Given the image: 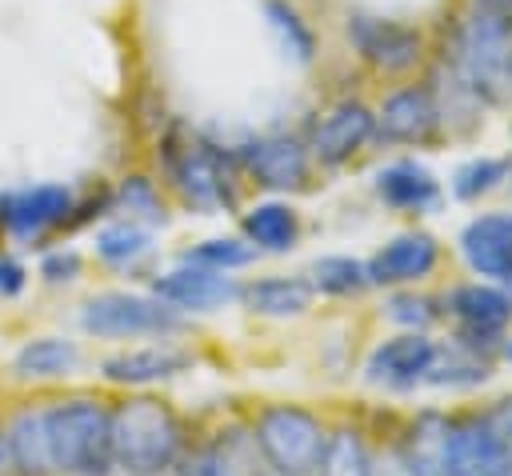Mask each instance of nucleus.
<instances>
[{
	"mask_svg": "<svg viewBox=\"0 0 512 476\" xmlns=\"http://www.w3.org/2000/svg\"><path fill=\"white\" fill-rule=\"evenodd\" d=\"M472 12H484V16H500V20H512V0H472Z\"/></svg>",
	"mask_w": 512,
	"mask_h": 476,
	"instance_id": "38",
	"label": "nucleus"
},
{
	"mask_svg": "<svg viewBox=\"0 0 512 476\" xmlns=\"http://www.w3.org/2000/svg\"><path fill=\"white\" fill-rule=\"evenodd\" d=\"M48 444L56 472L68 476H104L112 464V412L100 400H60L44 408Z\"/></svg>",
	"mask_w": 512,
	"mask_h": 476,
	"instance_id": "3",
	"label": "nucleus"
},
{
	"mask_svg": "<svg viewBox=\"0 0 512 476\" xmlns=\"http://www.w3.org/2000/svg\"><path fill=\"white\" fill-rule=\"evenodd\" d=\"M504 476H512V464H508V472H504Z\"/></svg>",
	"mask_w": 512,
	"mask_h": 476,
	"instance_id": "42",
	"label": "nucleus"
},
{
	"mask_svg": "<svg viewBox=\"0 0 512 476\" xmlns=\"http://www.w3.org/2000/svg\"><path fill=\"white\" fill-rule=\"evenodd\" d=\"M392 320H400V324H416V332H420L424 324L436 320V308H432L428 296H396V300H392Z\"/></svg>",
	"mask_w": 512,
	"mask_h": 476,
	"instance_id": "33",
	"label": "nucleus"
},
{
	"mask_svg": "<svg viewBox=\"0 0 512 476\" xmlns=\"http://www.w3.org/2000/svg\"><path fill=\"white\" fill-rule=\"evenodd\" d=\"M8 456L12 468L20 476H56V460H52V444H48V420L44 408H28L12 420L8 428Z\"/></svg>",
	"mask_w": 512,
	"mask_h": 476,
	"instance_id": "20",
	"label": "nucleus"
},
{
	"mask_svg": "<svg viewBox=\"0 0 512 476\" xmlns=\"http://www.w3.org/2000/svg\"><path fill=\"white\" fill-rule=\"evenodd\" d=\"M324 444H328V432L304 408L276 404V408L260 412V420H256V448L268 460V468H276L284 476H312Z\"/></svg>",
	"mask_w": 512,
	"mask_h": 476,
	"instance_id": "4",
	"label": "nucleus"
},
{
	"mask_svg": "<svg viewBox=\"0 0 512 476\" xmlns=\"http://www.w3.org/2000/svg\"><path fill=\"white\" fill-rule=\"evenodd\" d=\"M484 424L492 428V436L500 440V448H504V452H508V460H512V396L496 400V404L484 412Z\"/></svg>",
	"mask_w": 512,
	"mask_h": 476,
	"instance_id": "34",
	"label": "nucleus"
},
{
	"mask_svg": "<svg viewBox=\"0 0 512 476\" xmlns=\"http://www.w3.org/2000/svg\"><path fill=\"white\" fill-rule=\"evenodd\" d=\"M372 136H376V112L368 104H360V100H340V104H332L316 120L308 148H312V156L320 164H332L336 168V164L352 160Z\"/></svg>",
	"mask_w": 512,
	"mask_h": 476,
	"instance_id": "8",
	"label": "nucleus"
},
{
	"mask_svg": "<svg viewBox=\"0 0 512 476\" xmlns=\"http://www.w3.org/2000/svg\"><path fill=\"white\" fill-rule=\"evenodd\" d=\"M264 16H268V28L276 32L280 48H284L292 60L308 64V60L316 56V36H312L308 20H304L288 0H264Z\"/></svg>",
	"mask_w": 512,
	"mask_h": 476,
	"instance_id": "25",
	"label": "nucleus"
},
{
	"mask_svg": "<svg viewBox=\"0 0 512 476\" xmlns=\"http://www.w3.org/2000/svg\"><path fill=\"white\" fill-rule=\"evenodd\" d=\"M448 312L468 344H492L512 324V296L492 284H460L448 292Z\"/></svg>",
	"mask_w": 512,
	"mask_h": 476,
	"instance_id": "10",
	"label": "nucleus"
},
{
	"mask_svg": "<svg viewBox=\"0 0 512 476\" xmlns=\"http://www.w3.org/2000/svg\"><path fill=\"white\" fill-rule=\"evenodd\" d=\"M40 272H44L48 280H72V276L80 272V256H76V252H56V256L44 260Z\"/></svg>",
	"mask_w": 512,
	"mask_h": 476,
	"instance_id": "35",
	"label": "nucleus"
},
{
	"mask_svg": "<svg viewBox=\"0 0 512 476\" xmlns=\"http://www.w3.org/2000/svg\"><path fill=\"white\" fill-rule=\"evenodd\" d=\"M184 368H188V356H180L172 348H132V352L104 360V376L112 384H152V380H168Z\"/></svg>",
	"mask_w": 512,
	"mask_h": 476,
	"instance_id": "21",
	"label": "nucleus"
},
{
	"mask_svg": "<svg viewBox=\"0 0 512 476\" xmlns=\"http://www.w3.org/2000/svg\"><path fill=\"white\" fill-rule=\"evenodd\" d=\"M316 476H372V456L364 448V440L352 428H340L328 436Z\"/></svg>",
	"mask_w": 512,
	"mask_h": 476,
	"instance_id": "27",
	"label": "nucleus"
},
{
	"mask_svg": "<svg viewBox=\"0 0 512 476\" xmlns=\"http://www.w3.org/2000/svg\"><path fill=\"white\" fill-rule=\"evenodd\" d=\"M456 84L484 104H512V20L468 12L448 52Z\"/></svg>",
	"mask_w": 512,
	"mask_h": 476,
	"instance_id": "1",
	"label": "nucleus"
},
{
	"mask_svg": "<svg viewBox=\"0 0 512 476\" xmlns=\"http://www.w3.org/2000/svg\"><path fill=\"white\" fill-rule=\"evenodd\" d=\"M24 268L16 260H0V296H16L24 288Z\"/></svg>",
	"mask_w": 512,
	"mask_h": 476,
	"instance_id": "36",
	"label": "nucleus"
},
{
	"mask_svg": "<svg viewBox=\"0 0 512 476\" xmlns=\"http://www.w3.org/2000/svg\"><path fill=\"white\" fill-rule=\"evenodd\" d=\"M508 452L484 424V416L456 424L452 432V476H504L508 472Z\"/></svg>",
	"mask_w": 512,
	"mask_h": 476,
	"instance_id": "18",
	"label": "nucleus"
},
{
	"mask_svg": "<svg viewBox=\"0 0 512 476\" xmlns=\"http://www.w3.org/2000/svg\"><path fill=\"white\" fill-rule=\"evenodd\" d=\"M152 292H156L164 304H172V308H196V312L220 308V304H228L232 296H240V288L232 284L228 272L204 268V264H192V260H188L184 268L164 272V276L152 284Z\"/></svg>",
	"mask_w": 512,
	"mask_h": 476,
	"instance_id": "14",
	"label": "nucleus"
},
{
	"mask_svg": "<svg viewBox=\"0 0 512 476\" xmlns=\"http://www.w3.org/2000/svg\"><path fill=\"white\" fill-rule=\"evenodd\" d=\"M500 184H504V160H492V156H472L452 172V192L460 200H480Z\"/></svg>",
	"mask_w": 512,
	"mask_h": 476,
	"instance_id": "31",
	"label": "nucleus"
},
{
	"mask_svg": "<svg viewBox=\"0 0 512 476\" xmlns=\"http://www.w3.org/2000/svg\"><path fill=\"white\" fill-rule=\"evenodd\" d=\"M76 360H80V352H76L72 340L40 336V340H28V344L16 352V372H20V376H64Z\"/></svg>",
	"mask_w": 512,
	"mask_h": 476,
	"instance_id": "26",
	"label": "nucleus"
},
{
	"mask_svg": "<svg viewBox=\"0 0 512 476\" xmlns=\"http://www.w3.org/2000/svg\"><path fill=\"white\" fill-rule=\"evenodd\" d=\"M164 168H168V180L176 184V192L196 204V208H228L236 200V188H232V172L228 164L220 160V152L204 140H192V136H172L168 148H164Z\"/></svg>",
	"mask_w": 512,
	"mask_h": 476,
	"instance_id": "5",
	"label": "nucleus"
},
{
	"mask_svg": "<svg viewBox=\"0 0 512 476\" xmlns=\"http://www.w3.org/2000/svg\"><path fill=\"white\" fill-rule=\"evenodd\" d=\"M240 160H244L248 176L264 188L288 192V188L308 184V148L292 136H260V140L244 144Z\"/></svg>",
	"mask_w": 512,
	"mask_h": 476,
	"instance_id": "12",
	"label": "nucleus"
},
{
	"mask_svg": "<svg viewBox=\"0 0 512 476\" xmlns=\"http://www.w3.org/2000/svg\"><path fill=\"white\" fill-rule=\"evenodd\" d=\"M264 476H284V472H276V468H272V472H264Z\"/></svg>",
	"mask_w": 512,
	"mask_h": 476,
	"instance_id": "41",
	"label": "nucleus"
},
{
	"mask_svg": "<svg viewBox=\"0 0 512 476\" xmlns=\"http://www.w3.org/2000/svg\"><path fill=\"white\" fill-rule=\"evenodd\" d=\"M84 332L104 336V340H128V336H160L172 332L180 320L172 312V304H164L160 296H136V292H104L92 296L80 312Z\"/></svg>",
	"mask_w": 512,
	"mask_h": 476,
	"instance_id": "6",
	"label": "nucleus"
},
{
	"mask_svg": "<svg viewBox=\"0 0 512 476\" xmlns=\"http://www.w3.org/2000/svg\"><path fill=\"white\" fill-rule=\"evenodd\" d=\"M244 304L260 316H300L312 300V284L304 280H288V276H272V280H256L248 288H240Z\"/></svg>",
	"mask_w": 512,
	"mask_h": 476,
	"instance_id": "23",
	"label": "nucleus"
},
{
	"mask_svg": "<svg viewBox=\"0 0 512 476\" xmlns=\"http://www.w3.org/2000/svg\"><path fill=\"white\" fill-rule=\"evenodd\" d=\"M452 432L456 420L440 416V412H424L412 420L408 436H404V464L412 476H452Z\"/></svg>",
	"mask_w": 512,
	"mask_h": 476,
	"instance_id": "17",
	"label": "nucleus"
},
{
	"mask_svg": "<svg viewBox=\"0 0 512 476\" xmlns=\"http://www.w3.org/2000/svg\"><path fill=\"white\" fill-rule=\"evenodd\" d=\"M504 184H508V188H512V156H508V160H504Z\"/></svg>",
	"mask_w": 512,
	"mask_h": 476,
	"instance_id": "39",
	"label": "nucleus"
},
{
	"mask_svg": "<svg viewBox=\"0 0 512 476\" xmlns=\"http://www.w3.org/2000/svg\"><path fill=\"white\" fill-rule=\"evenodd\" d=\"M348 40L364 64H372L376 72H388V76L412 72L424 56V36L412 24L368 16V12L348 16Z\"/></svg>",
	"mask_w": 512,
	"mask_h": 476,
	"instance_id": "7",
	"label": "nucleus"
},
{
	"mask_svg": "<svg viewBox=\"0 0 512 476\" xmlns=\"http://www.w3.org/2000/svg\"><path fill=\"white\" fill-rule=\"evenodd\" d=\"M440 260V244L428 232H404L368 260V284H416Z\"/></svg>",
	"mask_w": 512,
	"mask_h": 476,
	"instance_id": "15",
	"label": "nucleus"
},
{
	"mask_svg": "<svg viewBox=\"0 0 512 476\" xmlns=\"http://www.w3.org/2000/svg\"><path fill=\"white\" fill-rule=\"evenodd\" d=\"M488 376V364L480 360L476 344L468 340H456L448 348H436L432 352V364H428V384H476Z\"/></svg>",
	"mask_w": 512,
	"mask_h": 476,
	"instance_id": "24",
	"label": "nucleus"
},
{
	"mask_svg": "<svg viewBox=\"0 0 512 476\" xmlns=\"http://www.w3.org/2000/svg\"><path fill=\"white\" fill-rule=\"evenodd\" d=\"M244 236L264 252H288L296 244V236H300V220H296V212L288 204L264 200V204L244 212Z\"/></svg>",
	"mask_w": 512,
	"mask_h": 476,
	"instance_id": "22",
	"label": "nucleus"
},
{
	"mask_svg": "<svg viewBox=\"0 0 512 476\" xmlns=\"http://www.w3.org/2000/svg\"><path fill=\"white\" fill-rule=\"evenodd\" d=\"M432 352L436 344L424 336V332H404V336H392L384 340L372 356H368V380L372 384H388V388H412L428 376V364H432Z\"/></svg>",
	"mask_w": 512,
	"mask_h": 476,
	"instance_id": "16",
	"label": "nucleus"
},
{
	"mask_svg": "<svg viewBox=\"0 0 512 476\" xmlns=\"http://www.w3.org/2000/svg\"><path fill=\"white\" fill-rule=\"evenodd\" d=\"M148 240H152L148 228H140L136 220H120V224H108L96 236V252L108 264H136L148 252Z\"/></svg>",
	"mask_w": 512,
	"mask_h": 476,
	"instance_id": "30",
	"label": "nucleus"
},
{
	"mask_svg": "<svg viewBox=\"0 0 512 476\" xmlns=\"http://www.w3.org/2000/svg\"><path fill=\"white\" fill-rule=\"evenodd\" d=\"M376 196L404 212H424L440 196V180L416 160H392L376 172Z\"/></svg>",
	"mask_w": 512,
	"mask_h": 476,
	"instance_id": "19",
	"label": "nucleus"
},
{
	"mask_svg": "<svg viewBox=\"0 0 512 476\" xmlns=\"http://www.w3.org/2000/svg\"><path fill=\"white\" fill-rule=\"evenodd\" d=\"M312 288H320L324 296H352L368 284V264L352 260V256H320L312 268Z\"/></svg>",
	"mask_w": 512,
	"mask_h": 476,
	"instance_id": "28",
	"label": "nucleus"
},
{
	"mask_svg": "<svg viewBox=\"0 0 512 476\" xmlns=\"http://www.w3.org/2000/svg\"><path fill=\"white\" fill-rule=\"evenodd\" d=\"M440 128V104L436 92L424 84L392 92L376 112V136L388 144H424Z\"/></svg>",
	"mask_w": 512,
	"mask_h": 476,
	"instance_id": "9",
	"label": "nucleus"
},
{
	"mask_svg": "<svg viewBox=\"0 0 512 476\" xmlns=\"http://www.w3.org/2000/svg\"><path fill=\"white\" fill-rule=\"evenodd\" d=\"M184 456L180 416L152 396H132L112 408V464L132 476H156Z\"/></svg>",
	"mask_w": 512,
	"mask_h": 476,
	"instance_id": "2",
	"label": "nucleus"
},
{
	"mask_svg": "<svg viewBox=\"0 0 512 476\" xmlns=\"http://www.w3.org/2000/svg\"><path fill=\"white\" fill-rule=\"evenodd\" d=\"M176 464H180V476H252V472H244V460L236 456V448L224 440L200 444V448L184 452Z\"/></svg>",
	"mask_w": 512,
	"mask_h": 476,
	"instance_id": "29",
	"label": "nucleus"
},
{
	"mask_svg": "<svg viewBox=\"0 0 512 476\" xmlns=\"http://www.w3.org/2000/svg\"><path fill=\"white\" fill-rule=\"evenodd\" d=\"M72 212V192L64 184H36L0 196V224L16 236H44L48 228L64 224Z\"/></svg>",
	"mask_w": 512,
	"mask_h": 476,
	"instance_id": "13",
	"label": "nucleus"
},
{
	"mask_svg": "<svg viewBox=\"0 0 512 476\" xmlns=\"http://www.w3.org/2000/svg\"><path fill=\"white\" fill-rule=\"evenodd\" d=\"M504 356H508V360H512V340H508V348H504Z\"/></svg>",
	"mask_w": 512,
	"mask_h": 476,
	"instance_id": "40",
	"label": "nucleus"
},
{
	"mask_svg": "<svg viewBox=\"0 0 512 476\" xmlns=\"http://www.w3.org/2000/svg\"><path fill=\"white\" fill-rule=\"evenodd\" d=\"M252 256H256V244H244V240H204L200 248H192V252H188V260H192V264L220 268V272L240 268V264H248Z\"/></svg>",
	"mask_w": 512,
	"mask_h": 476,
	"instance_id": "32",
	"label": "nucleus"
},
{
	"mask_svg": "<svg viewBox=\"0 0 512 476\" xmlns=\"http://www.w3.org/2000/svg\"><path fill=\"white\" fill-rule=\"evenodd\" d=\"M372 476H412V472H408V464H404L400 452H388L380 464L372 460Z\"/></svg>",
	"mask_w": 512,
	"mask_h": 476,
	"instance_id": "37",
	"label": "nucleus"
},
{
	"mask_svg": "<svg viewBox=\"0 0 512 476\" xmlns=\"http://www.w3.org/2000/svg\"><path fill=\"white\" fill-rule=\"evenodd\" d=\"M460 256L476 276L512 280V212H484L464 224Z\"/></svg>",
	"mask_w": 512,
	"mask_h": 476,
	"instance_id": "11",
	"label": "nucleus"
}]
</instances>
